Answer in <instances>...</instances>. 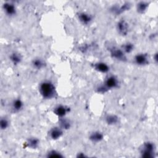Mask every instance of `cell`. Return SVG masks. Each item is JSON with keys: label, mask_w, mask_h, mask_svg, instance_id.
<instances>
[{"label": "cell", "mask_w": 158, "mask_h": 158, "mask_svg": "<svg viewBox=\"0 0 158 158\" xmlns=\"http://www.w3.org/2000/svg\"><path fill=\"white\" fill-rule=\"evenodd\" d=\"M39 92L43 98L50 99L56 95L55 86L49 81L43 82L39 86Z\"/></svg>", "instance_id": "1"}, {"label": "cell", "mask_w": 158, "mask_h": 158, "mask_svg": "<svg viewBox=\"0 0 158 158\" xmlns=\"http://www.w3.org/2000/svg\"><path fill=\"white\" fill-rule=\"evenodd\" d=\"M154 153H155L154 145L151 142L145 143L141 151V154L142 156L146 158H150L154 157Z\"/></svg>", "instance_id": "2"}, {"label": "cell", "mask_w": 158, "mask_h": 158, "mask_svg": "<svg viewBox=\"0 0 158 158\" xmlns=\"http://www.w3.org/2000/svg\"><path fill=\"white\" fill-rule=\"evenodd\" d=\"M118 85V80L117 79L114 77V76H110L109 77L104 83V86L106 87L107 90L108 89H112L116 88Z\"/></svg>", "instance_id": "3"}, {"label": "cell", "mask_w": 158, "mask_h": 158, "mask_svg": "<svg viewBox=\"0 0 158 158\" xmlns=\"http://www.w3.org/2000/svg\"><path fill=\"white\" fill-rule=\"evenodd\" d=\"M111 54L113 58H114L118 60L124 61L126 59L124 52L118 48L114 47L112 49H111Z\"/></svg>", "instance_id": "4"}, {"label": "cell", "mask_w": 158, "mask_h": 158, "mask_svg": "<svg viewBox=\"0 0 158 158\" xmlns=\"http://www.w3.org/2000/svg\"><path fill=\"white\" fill-rule=\"evenodd\" d=\"M117 30L122 35H126L129 32V26L127 23L124 21H121L117 24Z\"/></svg>", "instance_id": "5"}, {"label": "cell", "mask_w": 158, "mask_h": 158, "mask_svg": "<svg viewBox=\"0 0 158 158\" xmlns=\"http://www.w3.org/2000/svg\"><path fill=\"white\" fill-rule=\"evenodd\" d=\"M63 132L61 128L55 127L52 128L49 132V136L52 140H58L61 137Z\"/></svg>", "instance_id": "6"}, {"label": "cell", "mask_w": 158, "mask_h": 158, "mask_svg": "<svg viewBox=\"0 0 158 158\" xmlns=\"http://www.w3.org/2000/svg\"><path fill=\"white\" fill-rule=\"evenodd\" d=\"M135 61L136 64L140 66H144L148 64V58L146 55L138 54L135 58Z\"/></svg>", "instance_id": "7"}, {"label": "cell", "mask_w": 158, "mask_h": 158, "mask_svg": "<svg viewBox=\"0 0 158 158\" xmlns=\"http://www.w3.org/2000/svg\"><path fill=\"white\" fill-rule=\"evenodd\" d=\"M69 108L66 106H63V105H59L58 106H57L55 109L54 111L55 113L57 116L61 117L65 116V115H66L67 113H69Z\"/></svg>", "instance_id": "8"}, {"label": "cell", "mask_w": 158, "mask_h": 158, "mask_svg": "<svg viewBox=\"0 0 158 158\" xmlns=\"http://www.w3.org/2000/svg\"><path fill=\"white\" fill-rule=\"evenodd\" d=\"M79 19L81 22H82L83 24L86 25L90 23L92 20V17L89 14L82 12L79 14Z\"/></svg>", "instance_id": "9"}, {"label": "cell", "mask_w": 158, "mask_h": 158, "mask_svg": "<svg viewBox=\"0 0 158 158\" xmlns=\"http://www.w3.org/2000/svg\"><path fill=\"white\" fill-rule=\"evenodd\" d=\"M95 68L96 71L101 72H107L109 71V66L104 62H99L97 64H95Z\"/></svg>", "instance_id": "10"}, {"label": "cell", "mask_w": 158, "mask_h": 158, "mask_svg": "<svg viewBox=\"0 0 158 158\" xmlns=\"http://www.w3.org/2000/svg\"><path fill=\"white\" fill-rule=\"evenodd\" d=\"M3 8L6 13L9 15H13L15 14V8L11 3H6L3 5Z\"/></svg>", "instance_id": "11"}, {"label": "cell", "mask_w": 158, "mask_h": 158, "mask_svg": "<svg viewBox=\"0 0 158 158\" xmlns=\"http://www.w3.org/2000/svg\"><path fill=\"white\" fill-rule=\"evenodd\" d=\"M103 135L102 133L99 132H93L90 135V139L93 142H99L103 140Z\"/></svg>", "instance_id": "12"}, {"label": "cell", "mask_w": 158, "mask_h": 158, "mask_svg": "<svg viewBox=\"0 0 158 158\" xmlns=\"http://www.w3.org/2000/svg\"><path fill=\"white\" fill-rule=\"evenodd\" d=\"M10 59L14 65L19 64L22 61V57L17 52H13L10 56Z\"/></svg>", "instance_id": "13"}, {"label": "cell", "mask_w": 158, "mask_h": 158, "mask_svg": "<svg viewBox=\"0 0 158 158\" xmlns=\"http://www.w3.org/2000/svg\"><path fill=\"white\" fill-rule=\"evenodd\" d=\"M23 107V103L21 99H15L12 103V109L14 111H19Z\"/></svg>", "instance_id": "14"}, {"label": "cell", "mask_w": 158, "mask_h": 158, "mask_svg": "<svg viewBox=\"0 0 158 158\" xmlns=\"http://www.w3.org/2000/svg\"><path fill=\"white\" fill-rule=\"evenodd\" d=\"M39 140L36 138H30L27 143V146L32 149L36 148L39 146Z\"/></svg>", "instance_id": "15"}, {"label": "cell", "mask_w": 158, "mask_h": 158, "mask_svg": "<svg viewBox=\"0 0 158 158\" xmlns=\"http://www.w3.org/2000/svg\"><path fill=\"white\" fill-rule=\"evenodd\" d=\"M32 65L34 68L37 69H41L45 67V62L41 59H35L33 61Z\"/></svg>", "instance_id": "16"}, {"label": "cell", "mask_w": 158, "mask_h": 158, "mask_svg": "<svg viewBox=\"0 0 158 158\" xmlns=\"http://www.w3.org/2000/svg\"><path fill=\"white\" fill-rule=\"evenodd\" d=\"M60 126L62 129H69L71 127V122L67 119L62 118L60 120Z\"/></svg>", "instance_id": "17"}, {"label": "cell", "mask_w": 158, "mask_h": 158, "mask_svg": "<svg viewBox=\"0 0 158 158\" xmlns=\"http://www.w3.org/2000/svg\"><path fill=\"white\" fill-rule=\"evenodd\" d=\"M106 122L109 125L116 124L118 122V117L114 115H109L106 117Z\"/></svg>", "instance_id": "18"}, {"label": "cell", "mask_w": 158, "mask_h": 158, "mask_svg": "<svg viewBox=\"0 0 158 158\" xmlns=\"http://www.w3.org/2000/svg\"><path fill=\"white\" fill-rule=\"evenodd\" d=\"M133 45L130 43H127L123 46V51L126 52V53H129L132 52L133 49Z\"/></svg>", "instance_id": "19"}, {"label": "cell", "mask_w": 158, "mask_h": 158, "mask_svg": "<svg viewBox=\"0 0 158 158\" xmlns=\"http://www.w3.org/2000/svg\"><path fill=\"white\" fill-rule=\"evenodd\" d=\"M0 126L2 130H5L7 129L9 126V121L6 118H3L1 120V124H0Z\"/></svg>", "instance_id": "20"}, {"label": "cell", "mask_w": 158, "mask_h": 158, "mask_svg": "<svg viewBox=\"0 0 158 158\" xmlns=\"http://www.w3.org/2000/svg\"><path fill=\"white\" fill-rule=\"evenodd\" d=\"M148 7V5L147 4H146L145 3H143V2H142L140 3L138 5V11L140 12H143V11H145L146 8Z\"/></svg>", "instance_id": "21"}, {"label": "cell", "mask_w": 158, "mask_h": 158, "mask_svg": "<svg viewBox=\"0 0 158 158\" xmlns=\"http://www.w3.org/2000/svg\"><path fill=\"white\" fill-rule=\"evenodd\" d=\"M48 157H62V156L60 154V153L56 151H55V150H52V151H51L50 152H49L48 153Z\"/></svg>", "instance_id": "22"}]
</instances>
